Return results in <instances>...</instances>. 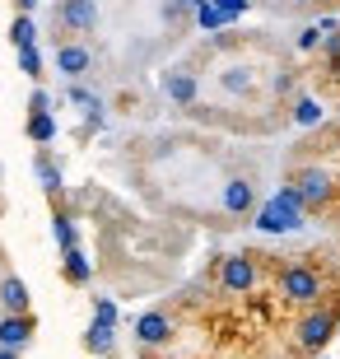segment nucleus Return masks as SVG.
Returning a JSON list of instances; mask_svg holds the SVG:
<instances>
[{
	"label": "nucleus",
	"mask_w": 340,
	"mask_h": 359,
	"mask_svg": "<svg viewBox=\"0 0 340 359\" xmlns=\"http://www.w3.org/2000/svg\"><path fill=\"white\" fill-rule=\"evenodd\" d=\"M19 70L28 80H42V52L38 47H19Z\"/></svg>",
	"instance_id": "obj_20"
},
{
	"label": "nucleus",
	"mask_w": 340,
	"mask_h": 359,
	"mask_svg": "<svg viewBox=\"0 0 340 359\" xmlns=\"http://www.w3.org/2000/svg\"><path fill=\"white\" fill-rule=\"evenodd\" d=\"M191 10H196V24H200V28H224L219 10H215V0H196Z\"/></svg>",
	"instance_id": "obj_21"
},
{
	"label": "nucleus",
	"mask_w": 340,
	"mask_h": 359,
	"mask_svg": "<svg viewBox=\"0 0 340 359\" xmlns=\"http://www.w3.org/2000/svg\"><path fill=\"white\" fill-rule=\"evenodd\" d=\"M336 327H340V313H336V308H317V304H313V308L299 318V332H294V341H299V350L317 355V350L331 346Z\"/></svg>",
	"instance_id": "obj_2"
},
{
	"label": "nucleus",
	"mask_w": 340,
	"mask_h": 359,
	"mask_svg": "<svg viewBox=\"0 0 340 359\" xmlns=\"http://www.w3.org/2000/svg\"><path fill=\"white\" fill-rule=\"evenodd\" d=\"M117 304H112V299H93V322H107V327H117Z\"/></svg>",
	"instance_id": "obj_22"
},
{
	"label": "nucleus",
	"mask_w": 340,
	"mask_h": 359,
	"mask_svg": "<svg viewBox=\"0 0 340 359\" xmlns=\"http://www.w3.org/2000/svg\"><path fill=\"white\" fill-rule=\"evenodd\" d=\"M98 359H112V355H98Z\"/></svg>",
	"instance_id": "obj_29"
},
{
	"label": "nucleus",
	"mask_w": 340,
	"mask_h": 359,
	"mask_svg": "<svg viewBox=\"0 0 340 359\" xmlns=\"http://www.w3.org/2000/svg\"><path fill=\"white\" fill-rule=\"evenodd\" d=\"M289 187H294V196H299L303 210H322V205H331V196H336V177H331L327 168H299Z\"/></svg>",
	"instance_id": "obj_4"
},
{
	"label": "nucleus",
	"mask_w": 340,
	"mask_h": 359,
	"mask_svg": "<svg viewBox=\"0 0 340 359\" xmlns=\"http://www.w3.org/2000/svg\"><path fill=\"white\" fill-rule=\"evenodd\" d=\"M33 341V318L28 313H0V350H24Z\"/></svg>",
	"instance_id": "obj_6"
},
{
	"label": "nucleus",
	"mask_w": 340,
	"mask_h": 359,
	"mask_svg": "<svg viewBox=\"0 0 340 359\" xmlns=\"http://www.w3.org/2000/svg\"><path fill=\"white\" fill-rule=\"evenodd\" d=\"M28 112H52V98H47V89H33V98H28Z\"/></svg>",
	"instance_id": "obj_25"
},
{
	"label": "nucleus",
	"mask_w": 340,
	"mask_h": 359,
	"mask_svg": "<svg viewBox=\"0 0 340 359\" xmlns=\"http://www.w3.org/2000/svg\"><path fill=\"white\" fill-rule=\"evenodd\" d=\"M61 24H66L70 33H93L98 5H93V0H61Z\"/></svg>",
	"instance_id": "obj_9"
},
{
	"label": "nucleus",
	"mask_w": 340,
	"mask_h": 359,
	"mask_svg": "<svg viewBox=\"0 0 340 359\" xmlns=\"http://www.w3.org/2000/svg\"><path fill=\"white\" fill-rule=\"evenodd\" d=\"M215 10H219L224 24H233L238 14H247V0H215Z\"/></svg>",
	"instance_id": "obj_23"
},
{
	"label": "nucleus",
	"mask_w": 340,
	"mask_h": 359,
	"mask_svg": "<svg viewBox=\"0 0 340 359\" xmlns=\"http://www.w3.org/2000/svg\"><path fill=\"white\" fill-rule=\"evenodd\" d=\"M163 93H168L172 103L191 107V103H196V93H200V84H196V75H186V70H172L168 80H163Z\"/></svg>",
	"instance_id": "obj_12"
},
{
	"label": "nucleus",
	"mask_w": 340,
	"mask_h": 359,
	"mask_svg": "<svg viewBox=\"0 0 340 359\" xmlns=\"http://www.w3.org/2000/svg\"><path fill=\"white\" fill-rule=\"evenodd\" d=\"M322 117H327V107L317 103V98H299V103H294V126H303V131L322 126Z\"/></svg>",
	"instance_id": "obj_16"
},
{
	"label": "nucleus",
	"mask_w": 340,
	"mask_h": 359,
	"mask_svg": "<svg viewBox=\"0 0 340 359\" xmlns=\"http://www.w3.org/2000/svg\"><path fill=\"white\" fill-rule=\"evenodd\" d=\"M52 233H56V243H61V252L79 243V233H75V219H70V215H56V219H52Z\"/></svg>",
	"instance_id": "obj_19"
},
{
	"label": "nucleus",
	"mask_w": 340,
	"mask_h": 359,
	"mask_svg": "<svg viewBox=\"0 0 340 359\" xmlns=\"http://www.w3.org/2000/svg\"><path fill=\"white\" fill-rule=\"evenodd\" d=\"M224 210L229 215H252L257 210V191H252L247 177H229V182H224Z\"/></svg>",
	"instance_id": "obj_10"
},
{
	"label": "nucleus",
	"mask_w": 340,
	"mask_h": 359,
	"mask_svg": "<svg viewBox=\"0 0 340 359\" xmlns=\"http://www.w3.org/2000/svg\"><path fill=\"white\" fill-rule=\"evenodd\" d=\"M84 346H89V355H112L117 350V327H107V322H89V332H84Z\"/></svg>",
	"instance_id": "obj_13"
},
{
	"label": "nucleus",
	"mask_w": 340,
	"mask_h": 359,
	"mask_svg": "<svg viewBox=\"0 0 340 359\" xmlns=\"http://www.w3.org/2000/svg\"><path fill=\"white\" fill-rule=\"evenodd\" d=\"M70 103H79V107H89V103H98V98H93V93L84 89V84H70Z\"/></svg>",
	"instance_id": "obj_26"
},
{
	"label": "nucleus",
	"mask_w": 340,
	"mask_h": 359,
	"mask_svg": "<svg viewBox=\"0 0 340 359\" xmlns=\"http://www.w3.org/2000/svg\"><path fill=\"white\" fill-rule=\"evenodd\" d=\"M28 285L19 276H0V313H28Z\"/></svg>",
	"instance_id": "obj_11"
},
{
	"label": "nucleus",
	"mask_w": 340,
	"mask_h": 359,
	"mask_svg": "<svg viewBox=\"0 0 340 359\" xmlns=\"http://www.w3.org/2000/svg\"><path fill=\"white\" fill-rule=\"evenodd\" d=\"M303 205L299 196H294V187H280L266 205H257V215H252V224L261 229V233H294V229H303Z\"/></svg>",
	"instance_id": "obj_1"
},
{
	"label": "nucleus",
	"mask_w": 340,
	"mask_h": 359,
	"mask_svg": "<svg viewBox=\"0 0 340 359\" xmlns=\"http://www.w3.org/2000/svg\"><path fill=\"white\" fill-rule=\"evenodd\" d=\"M313 47H322V28H303V33H299V52H313Z\"/></svg>",
	"instance_id": "obj_24"
},
{
	"label": "nucleus",
	"mask_w": 340,
	"mask_h": 359,
	"mask_svg": "<svg viewBox=\"0 0 340 359\" xmlns=\"http://www.w3.org/2000/svg\"><path fill=\"white\" fill-rule=\"evenodd\" d=\"M135 341H140V346H168L172 341V318L168 313H140V318H135Z\"/></svg>",
	"instance_id": "obj_7"
},
{
	"label": "nucleus",
	"mask_w": 340,
	"mask_h": 359,
	"mask_svg": "<svg viewBox=\"0 0 340 359\" xmlns=\"http://www.w3.org/2000/svg\"><path fill=\"white\" fill-rule=\"evenodd\" d=\"M33 173H38V182H42V191H61V168H56L52 159H47V154H38V163H33Z\"/></svg>",
	"instance_id": "obj_18"
},
{
	"label": "nucleus",
	"mask_w": 340,
	"mask_h": 359,
	"mask_svg": "<svg viewBox=\"0 0 340 359\" xmlns=\"http://www.w3.org/2000/svg\"><path fill=\"white\" fill-rule=\"evenodd\" d=\"M28 140H33V145H52L56 140V117L52 112H28Z\"/></svg>",
	"instance_id": "obj_15"
},
{
	"label": "nucleus",
	"mask_w": 340,
	"mask_h": 359,
	"mask_svg": "<svg viewBox=\"0 0 340 359\" xmlns=\"http://www.w3.org/2000/svg\"><path fill=\"white\" fill-rule=\"evenodd\" d=\"M89 66H93V52L84 47V42H66V47H56V70H61V75L79 80V75H89Z\"/></svg>",
	"instance_id": "obj_8"
},
{
	"label": "nucleus",
	"mask_w": 340,
	"mask_h": 359,
	"mask_svg": "<svg viewBox=\"0 0 340 359\" xmlns=\"http://www.w3.org/2000/svg\"><path fill=\"white\" fill-rule=\"evenodd\" d=\"M219 285L229 294H247L257 285V262L252 257H224L219 262Z\"/></svg>",
	"instance_id": "obj_5"
},
{
	"label": "nucleus",
	"mask_w": 340,
	"mask_h": 359,
	"mask_svg": "<svg viewBox=\"0 0 340 359\" xmlns=\"http://www.w3.org/2000/svg\"><path fill=\"white\" fill-rule=\"evenodd\" d=\"M10 42H14V52L19 47H38V24H33V14H19L10 24Z\"/></svg>",
	"instance_id": "obj_17"
},
{
	"label": "nucleus",
	"mask_w": 340,
	"mask_h": 359,
	"mask_svg": "<svg viewBox=\"0 0 340 359\" xmlns=\"http://www.w3.org/2000/svg\"><path fill=\"white\" fill-rule=\"evenodd\" d=\"M280 294H285L289 304H299V308H313L317 299H322V271L303 266V262L285 266L280 271Z\"/></svg>",
	"instance_id": "obj_3"
},
{
	"label": "nucleus",
	"mask_w": 340,
	"mask_h": 359,
	"mask_svg": "<svg viewBox=\"0 0 340 359\" xmlns=\"http://www.w3.org/2000/svg\"><path fill=\"white\" fill-rule=\"evenodd\" d=\"M61 262H66V280H70V285H89V280H93V266H89V257L79 252V243L61 252Z\"/></svg>",
	"instance_id": "obj_14"
},
{
	"label": "nucleus",
	"mask_w": 340,
	"mask_h": 359,
	"mask_svg": "<svg viewBox=\"0 0 340 359\" xmlns=\"http://www.w3.org/2000/svg\"><path fill=\"white\" fill-rule=\"evenodd\" d=\"M14 5H19V14H33V10H38V0H14Z\"/></svg>",
	"instance_id": "obj_27"
},
{
	"label": "nucleus",
	"mask_w": 340,
	"mask_h": 359,
	"mask_svg": "<svg viewBox=\"0 0 340 359\" xmlns=\"http://www.w3.org/2000/svg\"><path fill=\"white\" fill-rule=\"evenodd\" d=\"M0 359H19V350H0Z\"/></svg>",
	"instance_id": "obj_28"
}]
</instances>
